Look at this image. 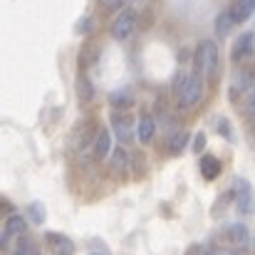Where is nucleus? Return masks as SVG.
<instances>
[{"mask_svg":"<svg viewBox=\"0 0 255 255\" xmlns=\"http://www.w3.org/2000/svg\"><path fill=\"white\" fill-rule=\"evenodd\" d=\"M193 65H196V72H201L206 80H216L218 77V45L213 40H203L196 47Z\"/></svg>","mask_w":255,"mask_h":255,"instance_id":"obj_1","label":"nucleus"},{"mask_svg":"<svg viewBox=\"0 0 255 255\" xmlns=\"http://www.w3.org/2000/svg\"><path fill=\"white\" fill-rule=\"evenodd\" d=\"M201 97H203V75H201V72H191V75L186 77L183 94H181V99L176 102V107H178V109H193V107L201 102Z\"/></svg>","mask_w":255,"mask_h":255,"instance_id":"obj_2","label":"nucleus"},{"mask_svg":"<svg viewBox=\"0 0 255 255\" xmlns=\"http://www.w3.org/2000/svg\"><path fill=\"white\" fill-rule=\"evenodd\" d=\"M136 12L131 10V7H124L122 12H117L114 15V20H112V25H109V35L114 37V40H127L134 30H136Z\"/></svg>","mask_w":255,"mask_h":255,"instance_id":"obj_3","label":"nucleus"},{"mask_svg":"<svg viewBox=\"0 0 255 255\" xmlns=\"http://www.w3.org/2000/svg\"><path fill=\"white\" fill-rule=\"evenodd\" d=\"M233 188H236V208H238V213L241 216H251L255 211V193H253L251 181L238 178Z\"/></svg>","mask_w":255,"mask_h":255,"instance_id":"obj_4","label":"nucleus"},{"mask_svg":"<svg viewBox=\"0 0 255 255\" xmlns=\"http://www.w3.org/2000/svg\"><path fill=\"white\" fill-rule=\"evenodd\" d=\"M112 131L114 136L124 144H131L134 141V122L129 114H119V112H112Z\"/></svg>","mask_w":255,"mask_h":255,"instance_id":"obj_5","label":"nucleus"},{"mask_svg":"<svg viewBox=\"0 0 255 255\" xmlns=\"http://www.w3.org/2000/svg\"><path fill=\"white\" fill-rule=\"evenodd\" d=\"M45 243H47V248H50V253L52 255H75L77 251V246L67 238V236H62V233H45Z\"/></svg>","mask_w":255,"mask_h":255,"instance_id":"obj_6","label":"nucleus"},{"mask_svg":"<svg viewBox=\"0 0 255 255\" xmlns=\"http://www.w3.org/2000/svg\"><path fill=\"white\" fill-rule=\"evenodd\" d=\"M253 52H255V35L253 32H243V35L236 40L233 50H231V60H233V62H243V60H248Z\"/></svg>","mask_w":255,"mask_h":255,"instance_id":"obj_7","label":"nucleus"},{"mask_svg":"<svg viewBox=\"0 0 255 255\" xmlns=\"http://www.w3.org/2000/svg\"><path fill=\"white\" fill-rule=\"evenodd\" d=\"M129 166H131L129 151H127L124 146H117V149L112 151V156H109V169L114 171L117 176H124V173H129Z\"/></svg>","mask_w":255,"mask_h":255,"instance_id":"obj_8","label":"nucleus"},{"mask_svg":"<svg viewBox=\"0 0 255 255\" xmlns=\"http://www.w3.org/2000/svg\"><path fill=\"white\" fill-rule=\"evenodd\" d=\"M154 134H156V122H154V117H151V114H141L139 122H136V139H139L141 144H149V141L154 139Z\"/></svg>","mask_w":255,"mask_h":255,"instance_id":"obj_9","label":"nucleus"},{"mask_svg":"<svg viewBox=\"0 0 255 255\" xmlns=\"http://www.w3.org/2000/svg\"><path fill=\"white\" fill-rule=\"evenodd\" d=\"M92 151H94L97 159L112 156V131L109 129H99V134H97V139L92 144Z\"/></svg>","mask_w":255,"mask_h":255,"instance_id":"obj_10","label":"nucleus"},{"mask_svg":"<svg viewBox=\"0 0 255 255\" xmlns=\"http://www.w3.org/2000/svg\"><path fill=\"white\" fill-rule=\"evenodd\" d=\"M25 228H27V218H25L22 213H12V216H7L2 233H5L7 238H22V236H25Z\"/></svg>","mask_w":255,"mask_h":255,"instance_id":"obj_11","label":"nucleus"},{"mask_svg":"<svg viewBox=\"0 0 255 255\" xmlns=\"http://www.w3.org/2000/svg\"><path fill=\"white\" fill-rule=\"evenodd\" d=\"M226 236L231 238V243H236V246H241V248H246V246L251 243V231H248L246 223H231V226L226 228Z\"/></svg>","mask_w":255,"mask_h":255,"instance_id":"obj_12","label":"nucleus"},{"mask_svg":"<svg viewBox=\"0 0 255 255\" xmlns=\"http://www.w3.org/2000/svg\"><path fill=\"white\" fill-rule=\"evenodd\" d=\"M221 161L216 159V156H211V154H206V156H201V173H203V178H208V181H213V178H218L221 176Z\"/></svg>","mask_w":255,"mask_h":255,"instance_id":"obj_13","label":"nucleus"},{"mask_svg":"<svg viewBox=\"0 0 255 255\" xmlns=\"http://www.w3.org/2000/svg\"><path fill=\"white\" fill-rule=\"evenodd\" d=\"M233 25H238V22H236V17H233L231 10H223V12L216 15V35L218 37H226L233 30Z\"/></svg>","mask_w":255,"mask_h":255,"instance_id":"obj_14","label":"nucleus"},{"mask_svg":"<svg viewBox=\"0 0 255 255\" xmlns=\"http://www.w3.org/2000/svg\"><path fill=\"white\" fill-rule=\"evenodd\" d=\"M231 12H233L236 22H246L255 12V0H236L233 7H231Z\"/></svg>","mask_w":255,"mask_h":255,"instance_id":"obj_15","label":"nucleus"},{"mask_svg":"<svg viewBox=\"0 0 255 255\" xmlns=\"http://www.w3.org/2000/svg\"><path fill=\"white\" fill-rule=\"evenodd\" d=\"M251 85H253V72H238L231 85V99H238V92H246Z\"/></svg>","mask_w":255,"mask_h":255,"instance_id":"obj_16","label":"nucleus"},{"mask_svg":"<svg viewBox=\"0 0 255 255\" xmlns=\"http://www.w3.org/2000/svg\"><path fill=\"white\" fill-rule=\"evenodd\" d=\"M99 52H102V47H99L97 42H87L85 50L80 52V65H82V67H92V65H97Z\"/></svg>","mask_w":255,"mask_h":255,"instance_id":"obj_17","label":"nucleus"},{"mask_svg":"<svg viewBox=\"0 0 255 255\" xmlns=\"http://www.w3.org/2000/svg\"><path fill=\"white\" fill-rule=\"evenodd\" d=\"M109 104H112L114 109H129V107L134 104V94H131L129 89H117V92L109 97Z\"/></svg>","mask_w":255,"mask_h":255,"instance_id":"obj_18","label":"nucleus"},{"mask_svg":"<svg viewBox=\"0 0 255 255\" xmlns=\"http://www.w3.org/2000/svg\"><path fill=\"white\" fill-rule=\"evenodd\" d=\"M77 97H80L82 104H89L94 99V87L89 82V77H85V75L77 77Z\"/></svg>","mask_w":255,"mask_h":255,"instance_id":"obj_19","label":"nucleus"},{"mask_svg":"<svg viewBox=\"0 0 255 255\" xmlns=\"http://www.w3.org/2000/svg\"><path fill=\"white\" fill-rule=\"evenodd\" d=\"M186 144H188V131H176L173 136L169 139V154H173V156H178L183 149H186Z\"/></svg>","mask_w":255,"mask_h":255,"instance_id":"obj_20","label":"nucleus"},{"mask_svg":"<svg viewBox=\"0 0 255 255\" xmlns=\"http://www.w3.org/2000/svg\"><path fill=\"white\" fill-rule=\"evenodd\" d=\"M27 216H30V221H32L35 226H42V223H45V206H42L40 201H32V203L27 206Z\"/></svg>","mask_w":255,"mask_h":255,"instance_id":"obj_21","label":"nucleus"},{"mask_svg":"<svg viewBox=\"0 0 255 255\" xmlns=\"http://www.w3.org/2000/svg\"><path fill=\"white\" fill-rule=\"evenodd\" d=\"M186 77H188V75L178 72V75L173 77V82H171V94H173V99H176V102H178V99H181V94H183V87H186Z\"/></svg>","mask_w":255,"mask_h":255,"instance_id":"obj_22","label":"nucleus"},{"mask_svg":"<svg viewBox=\"0 0 255 255\" xmlns=\"http://www.w3.org/2000/svg\"><path fill=\"white\" fill-rule=\"evenodd\" d=\"M124 2H127V0H99V7H104V10H117V12H122V10H124V7H122Z\"/></svg>","mask_w":255,"mask_h":255,"instance_id":"obj_23","label":"nucleus"},{"mask_svg":"<svg viewBox=\"0 0 255 255\" xmlns=\"http://www.w3.org/2000/svg\"><path fill=\"white\" fill-rule=\"evenodd\" d=\"M75 32H77V35H89V32H92V17H82V20L75 25Z\"/></svg>","mask_w":255,"mask_h":255,"instance_id":"obj_24","label":"nucleus"},{"mask_svg":"<svg viewBox=\"0 0 255 255\" xmlns=\"http://www.w3.org/2000/svg\"><path fill=\"white\" fill-rule=\"evenodd\" d=\"M203 149H206V134H203V131H198V134L193 136V151H196V154H201Z\"/></svg>","mask_w":255,"mask_h":255,"instance_id":"obj_25","label":"nucleus"},{"mask_svg":"<svg viewBox=\"0 0 255 255\" xmlns=\"http://www.w3.org/2000/svg\"><path fill=\"white\" fill-rule=\"evenodd\" d=\"M246 112H248L251 119H255V87L251 89V94H248V99H246Z\"/></svg>","mask_w":255,"mask_h":255,"instance_id":"obj_26","label":"nucleus"},{"mask_svg":"<svg viewBox=\"0 0 255 255\" xmlns=\"http://www.w3.org/2000/svg\"><path fill=\"white\" fill-rule=\"evenodd\" d=\"M218 134H223L226 139H231V127H228V119H221V122H218Z\"/></svg>","mask_w":255,"mask_h":255,"instance_id":"obj_27","label":"nucleus"},{"mask_svg":"<svg viewBox=\"0 0 255 255\" xmlns=\"http://www.w3.org/2000/svg\"><path fill=\"white\" fill-rule=\"evenodd\" d=\"M213 255H238L236 251H218V253H213Z\"/></svg>","mask_w":255,"mask_h":255,"instance_id":"obj_28","label":"nucleus"},{"mask_svg":"<svg viewBox=\"0 0 255 255\" xmlns=\"http://www.w3.org/2000/svg\"><path fill=\"white\" fill-rule=\"evenodd\" d=\"M134 2H139V0H134Z\"/></svg>","mask_w":255,"mask_h":255,"instance_id":"obj_29","label":"nucleus"}]
</instances>
